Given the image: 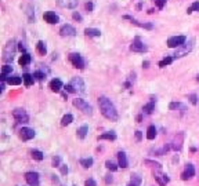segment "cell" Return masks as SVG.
Wrapping results in <instances>:
<instances>
[{"instance_id":"cell-1","label":"cell","mask_w":199,"mask_h":186,"mask_svg":"<svg viewBox=\"0 0 199 186\" xmlns=\"http://www.w3.org/2000/svg\"><path fill=\"white\" fill-rule=\"evenodd\" d=\"M98 105H100V110L104 117H106L108 120H112V122H116V120L119 119L118 110H116L114 103L111 102V99H108L106 97H100Z\"/></svg>"},{"instance_id":"cell-2","label":"cell","mask_w":199,"mask_h":186,"mask_svg":"<svg viewBox=\"0 0 199 186\" xmlns=\"http://www.w3.org/2000/svg\"><path fill=\"white\" fill-rule=\"evenodd\" d=\"M73 105H75L78 109H80L83 113H86V114H93V108H91V106L89 105V103L86 102V101H83V99H80V98L73 99Z\"/></svg>"},{"instance_id":"cell-3","label":"cell","mask_w":199,"mask_h":186,"mask_svg":"<svg viewBox=\"0 0 199 186\" xmlns=\"http://www.w3.org/2000/svg\"><path fill=\"white\" fill-rule=\"evenodd\" d=\"M187 37L185 36H171L167 39V47L170 48H179L184 43H185Z\"/></svg>"},{"instance_id":"cell-4","label":"cell","mask_w":199,"mask_h":186,"mask_svg":"<svg viewBox=\"0 0 199 186\" xmlns=\"http://www.w3.org/2000/svg\"><path fill=\"white\" fill-rule=\"evenodd\" d=\"M13 116H14V119L17 120L18 123H28L29 122V116H28V113H26L24 109H15V110L13 112Z\"/></svg>"},{"instance_id":"cell-5","label":"cell","mask_w":199,"mask_h":186,"mask_svg":"<svg viewBox=\"0 0 199 186\" xmlns=\"http://www.w3.org/2000/svg\"><path fill=\"white\" fill-rule=\"evenodd\" d=\"M69 60L72 62V65L76 68V69H83L84 68V60L82 58L80 54H71Z\"/></svg>"},{"instance_id":"cell-6","label":"cell","mask_w":199,"mask_h":186,"mask_svg":"<svg viewBox=\"0 0 199 186\" xmlns=\"http://www.w3.org/2000/svg\"><path fill=\"white\" fill-rule=\"evenodd\" d=\"M130 48H132L134 52H145L148 50L147 46L142 43L140 37H136V39L133 40V44H132V47H130Z\"/></svg>"},{"instance_id":"cell-7","label":"cell","mask_w":199,"mask_h":186,"mask_svg":"<svg viewBox=\"0 0 199 186\" xmlns=\"http://www.w3.org/2000/svg\"><path fill=\"white\" fill-rule=\"evenodd\" d=\"M35 137V131L32 128H28V127H22L19 130V138L22 141H29Z\"/></svg>"},{"instance_id":"cell-8","label":"cell","mask_w":199,"mask_h":186,"mask_svg":"<svg viewBox=\"0 0 199 186\" xmlns=\"http://www.w3.org/2000/svg\"><path fill=\"white\" fill-rule=\"evenodd\" d=\"M25 179L29 186H39V174L37 172H26Z\"/></svg>"},{"instance_id":"cell-9","label":"cell","mask_w":199,"mask_h":186,"mask_svg":"<svg viewBox=\"0 0 199 186\" xmlns=\"http://www.w3.org/2000/svg\"><path fill=\"white\" fill-rule=\"evenodd\" d=\"M43 18H44V21H46L47 23H51V25H55V23L60 22V17H58L55 13H53V11H47V13H44Z\"/></svg>"},{"instance_id":"cell-10","label":"cell","mask_w":199,"mask_h":186,"mask_svg":"<svg viewBox=\"0 0 199 186\" xmlns=\"http://www.w3.org/2000/svg\"><path fill=\"white\" fill-rule=\"evenodd\" d=\"M192 43H194V41H189L188 44H185L184 43L183 46H181V48L180 50H177L176 51V54H174V58H179V57H184V55L187 54V52H189L192 50Z\"/></svg>"},{"instance_id":"cell-11","label":"cell","mask_w":199,"mask_h":186,"mask_svg":"<svg viewBox=\"0 0 199 186\" xmlns=\"http://www.w3.org/2000/svg\"><path fill=\"white\" fill-rule=\"evenodd\" d=\"M71 84H72V87L75 88L76 91H79V93H84V83L80 77H73L72 81H71Z\"/></svg>"},{"instance_id":"cell-12","label":"cell","mask_w":199,"mask_h":186,"mask_svg":"<svg viewBox=\"0 0 199 186\" xmlns=\"http://www.w3.org/2000/svg\"><path fill=\"white\" fill-rule=\"evenodd\" d=\"M194 175H195V168H194V165H192V164H187L185 171H184V172L181 174V179L187 181V179L192 178Z\"/></svg>"},{"instance_id":"cell-13","label":"cell","mask_w":199,"mask_h":186,"mask_svg":"<svg viewBox=\"0 0 199 186\" xmlns=\"http://www.w3.org/2000/svg\"><path fill=\"white\" fill-rule=\"evenodd\" d=\"M61 36H75L76 35V29L72 25H64L60 29Z\"/></svg>"},{"instance_id":"cell-14","label":"cell","mask_w":199,"mask_h":186,"mask_svg":"<svg viewBox=\"0 0 199 186\" xmlns=\"http://www.w3.org/2000/svg\"><path fill=\"white\" fill-rule=\"evenodd\" d=\"M57 3L62 8H75L78 6L79 0H58Z\"/></svg>"},{"instance_id":"cell-15","label":"cell","mask_w":199,"mask_h":186,"mask_svg":"<svg viewBox=\"0 0 199 186\" xmlns=\"http://www.w3.org/2000/svg\"><path fill=\"white\" fill-rule=\"evenodd\" d=\"M49 87H50V90H51V91H54V93H58V91H60L61 88H62V81L60 80V79H53V80L50 81Z\"/></svg>"},{"instance_id":"cell-16","label":"cell","mask_w":199,"mask_h":186,"mask_svg":"<svg viewBox=\"0 0 199 186\" xmlns=\"http://www.w3.org/2000/svg\"><path fill=\"white\" fill-rule=\"evenodd\" d=\"M118 160H119V167L120 168H127L129 167V163H127V157L124 152H119L118 153Z\"/></svg>"},{"instance_id":"cell-17","label":"cell","mask_w":199,"mask_h":186,"mask_svg":"<svg viewBox=\"0 0 199 186\" xmlns=\"http://www.w3.org/2000/svg\"><path fill=\"white\" fill-rule=\"evenodd\" d=\"M31 55L28 54V52H24L22 55L19 57V60H18V64L21 65V66H26V65H29L31 64Z\"/></svg>"},{"instance_id":"cell-18","label":"cell","mask_w":199,"mask_h":186,"mask_svg":"<svg viewBox=\"0 0 199 186\" xmlns=\"http://www.w3.org/2000/svg\"><path fill=\"white\" fill-rule=\"evenodd\" d=\"M84 35H86V36L98 37V36H101V32L98 31V29H94V28H86L84 29Z\"/></svg>"},{"instance_id":"cell-19","label":"cell","mask_w":199,"mask_h":186,"mask_svg":"<svg viewBox=\"0 0 199 186\" xmlns=\"http://www.w3.org/2000/svg\"><path fill=\"white\" fill-rule=\"evenodd\" d=\"M22 81H24V80L19 77V76H10V77L7 79V83H8L10 85H19Z\"/></svg>"},{"instance_id":"cell-20","label":"cell","mask_w":199,"mask_h":186,"mask_svg":"<svg viewBox=\"0 0 199 186\" xmlns=\"http://www.w3.org/2000/svg\"><path fill=\"white\" fill-rule=\"evenodd\" d=\"M98 139H106V141H115L116 139V134L114 131H109V132H105V134L100 135Z\"/></svg>"},{"instance_id":"cell-21","label":"cell","mask_w":199,"mask_h":186,"mask_svg":"<svg viewBox=\"0 0 199 186\" xmlns=\"http://www.w3.org/2000/svg\"><path fill=\"white\" fill-rule=\"evenodd\" d=\"M22 80H24V83H25L26 87H29V85L33 84L35 77H33V75H29V73H25V75L22 76Z\"/></svg>"},{"instance_id":"cell-22","label":"cell","mask_w":199,"mask_h":186,"mask_svg":"<svg viewBox=\"0 0 199 186\" xmlns=\"http://www.w3.org/2000/svg\"><path fill=\"white\" fill-rule=\"evenodd\" d=\"M155 137H156V128H155V126H149L148 127V130H147V138L149 141H152V139H155Z\"/></svg>"},{"instance_id":"cell-23","label":"cell","mask_w":199,"mask_h":186,"mask_svg":"<svg viewBox=\"0 0 199 186\" xmlns=\"http://www.w3.org/2000/svg\"><path fill=\"white\" fill-rule=\"evenodd\" d=\"M142 110H144L145 114H151L154 110H155V102L151 101L149 103H147V105H145L144 108H142Z\"/></svg>"},{"instance_id":"cell-24","label":"cell","mask_w":199,"mask_h":186,"mask_svg":"<svg viewBox=\"0 0 199 186\" xmlns=\"http://www.w3.org/2000/svg\"><path fill=\"white\" fill-rule=\"evenodd\" d=\"M36 48H37V52H39L40 55H46L47 52V48H46V44H44V41H37L36 44Z\"/></svg>"},{"instance_id":"cell-25","label":"cell","mask_w":199,"mask_h":186,"mask_svg":"<svg viewBox=\"0 0 199 186\" xmlns=\"http://www.w3.org/2000/svg\"><path fill=\"white\" fill-rule=\"evenodd\" d=\"M140 185H141V176L140 175H133L127 186H140Z\"/></svg>"},{"instance_id":"cell-26","label":"cell","mask_w":199,"mask_h":186,"mask_svg":"<svg viewBox=\"0 0 199 186\" xmlns=\"http://www.w3.org/2000/svg\"><path fill=\"white\" fill-rule=\"evenodd\" d=\"M87 131H89V127L87 126H82L78 130V137L80 138V139H84L86 135H87Z\"/></svg>"},{"instance_id":"cell-27","label":"cell","mask_w":199,"mask_h":186,"mask_svg":"<svg viewBox=\"0 0 199 186\" xmlns=\"http://www.w3.org/2000/svg\"><path fill=\"white\" fill-rule=\"evenodd\" d=\"M93 159L91 157H87V159H82V160H80V165H83V167L84 168H90L91 165H93Z\"/></svg>"},{"instance_id":"cell-28","label":"cell","mask_w":199,"mask_h":186,"mask_svg":"<svg viewBox=\"0 0 199 186\" xmlns=\"http://www.w3.org/2000/svg\"><path fill=\"white\" fill-rule=\"evenodd\" d=\"M72 122H73V116H72V114L68 113V114H65V116L62 117L61 124H62V126H68V124H71Z\"/></svg>"},{"instance_id":"cell-29","label":"cell","mask_w":199,"mask_h":186,"mask_svg":"<svg viewBox=\"0 0 199 186\" xmlns=\"http://www.w3.org/2000/svg\"><path fill=\"white\" fill-rule=\"evenodd\" d=\"M32 157H33L35 160H37V161H41L43 160V157H44V155L40 152V150H32Z\"/></svg>"},{"instance_id":"cell-30","label":"cell","mask_w":199,"mask_h":186,"mask_svg":"<svg viewBox=\"0 0 199 186\" xmlns=\"http://www.w3.org/2000/svg\"><path fill=\"white\" fill-rule=\"evenodd\" d=\"M173 60H174V57H166V58H163V60L159 62V66H160V68H165L166 65H170L171 62H173Z\"/></svg>"},{"instance_id":"cell-31","label":"cell","mask_w":199,"mask_h":186,"mask_svg":"<svg viewBox=\"0 0 199 186\" xmlns=\"http://www.w3.org/2000/svg\"><path fill=\"white\" fill-rule=\"evenodd\" d=\"M105 167L108 168V170H111V171H116L118 170V165H115L111 160H106L105 161Z\"/></svg>"},{"instance_id":"cell-32","label":"cell","mask_w":199,"mask_h":186,"mask_svg":"<svg viewBox=\"0 0 199 186\" xmlns=\"http://www.w3.org/2000/svg\"><path fill=\"white\" fill-rule=\"evenodd\" d=\"M194 11H199V2H195L194 4L191 6V7L187 10V13L188 14H191V13H194Z\"/></svg>"},{"instance_id":"cell-33","label":"cell","mask_w":199,"mask_h":186,"mask_svg":"<svg viewBox=\"0 0 199 186\" xmlns=\"http://www.w3.org/2000/svg\"><path fill=\"white\" fill-rule=\"evenodd\" d=\"M11 72H13V66H10V65H4V66H3L2 75H6V76H7L8 73H11Z\"/></svg>"},{"instance_id":"cell-34","label":"cell","mask_w":199,"mask_h":186,"mask_svg":"<svg viewBox=\"0 0 199 186\" xmlns=\"http://www.w3.org/2000/svg\"><path fill=\"white\" fill-rule=\"evenodd\" d=\"M33 77L36 79V80H43V79L46 77V75H44L43 72H40V70H37V72L33 73Z\"/></svg>"},{"instance_id":"cell-35","label":"cell","mask_w":199,"mask_h":186,"mask_svg":"<svg viewBox=\"0 0 199 186\" xmlns=\"http://www.w3.org/2000/svg\"><path fill=\"white\" fill-rule=\"evenodd\" d=\"M166 2H167V0H155V4L158 6V8H163V6L166 4Z\"/></svg>"},{"instance_id":"cell-36","label":"cell","mask_w":199,"mask_h":186,"mask_svg":"<svg viewBox=\"0 0 199 186\" xmlns=\"http://www.w3.org/2000/svg\"><path fill=\"white\" fill-rule=\"evenodd\" d=\"M65 90H67L68 93H71V94L76 93V90H75V88L72 87V84H71V83H69V84H67V87H65Z\"/></svg>"},{"instance_id":"cell-37","label":"cell","mask_w":199,"mask_h":186,"mask_svg":"<svg viewBox=\"0 0 199 186\" xmlns=\"http://www.w3.org/2000/svg\"><path fill=\"white\" fill-rule=\"evenodd\" d=\"M84 186H97V184L94 179H87V181L84 182Z\"/></svg>"},{"instance_id":"cell-38","label":"cell","mask_w":199,"mask_h":186,"mask_svg":"<svg viewBox=\"0 0 199 186\" xmlns=\"http://www.w3.org/2000/svg\"><path fill=\"white\" fill-rule=\"evenodd\" d=\"M177 108H183V105H181L180 102H173L170 103V109L173 110V109H177Z\"/></svg>"},{"instance_id":"cell-39","label":"cell","mask_w":199,"mask_h":186,"mask_svg":"<svg viewBox=\"0 0 199 186\" xmlns=\"http://www.w3.org/2000/svg\"><path fill=\"white\" fill-rule=\"evenodd\" d=\"M58 164H60V157H58V156H57V157H54V159H53V165H54V167H60V165H58Z\"/></svg>"},{"instance_id":"cell-40","label":"cell","mask_w":199,"mask_h":186,"mask_svg":"<svg viewBox=\"0 0 199 186\" xmlns=\"http://www.w3.org/2000/svg\"><path fill=\"white\" fill-rule=\"evenodd\" d=\"M73 19H76V21H79V22H80L83 18H82V15H80L79 13H76V11H75V13H73Z\"/></svg>"},{"instance_id":"cell-41","label":"cell","mask_w":199,"mask_h":186,"mask_svg":"<svg viewBox=\"0 0 199 186\" xmlns=\"http://www.w3.org/2000/svg\"><path fill=\"white\" fill-rule=\"evenodd\" d=\"M154 178H155V179H156V182H158V184H159V186H166V184H165V182H163V181H162V179H160V178H159V176H158V175H155V176H154Z\"/></svg>"},{"instance_id":"cell-42","label":"cell","mask_w":199,"mask_h":186,"mask_svg":"<svg viewBox=\"0 0 199 186\" xmlns=\"http://www.w3.org/2000/svg\"><path fill=\"white\" fill-rule=\"evenodd\" d=\"M86 10H87V11H93V3H91V2L86 3Z\"/></svg>"},{"instance_id":"cell-43","label":"cell","mask_w":199,"mask_h":186,"mask_svg":"<svg viewBox=\"0 0 199 186\" xmlns=\"http://www.w3.org/2000/svg\"><path fill=\"white\" fill-rule=\"evenodd\" d=\"M189 101H191L192 103H194V105H197V95H189Z\"/></svg>"},{"instance_id":"cell-44","label":"cell","mask_w":199,"mask_h":186,"mask_svg":"<svg viewBox=\"0 0 199 186\" xmlns=\"http://www.w3.org/2000/svg\"><path fill=\"white\" fill-rule=\"evenodd\" d=\"M136 138H137V141H141V138H142L141 131H137V132H136Z\"/></svg>"},{"instance_id":"cell-45","label":"cell","mask_w":199,"mask_h":186,"mask_svg":"<svg viewBox=\"0 0 199 186\" xmlns=\"http://www.w3.org/2000/svg\"><path fill=\"white\" fill-rule=\"evenodd\" d=\"M105 182H106V184H111V182H112V176H111V175H106Z\"/></svg>"},{"instance_id":"cell-46","label":"cell","mask_w":199,"mask_h":186,"mask_svg":"<svg viewBox=\"0 0 199 186\" xmlns=\"http://www.w3.org/2000/svg\"><path fill=\"white\" fill-rule=\"evenodd\" d=\"M61 172H62V174H67V172H68V168L65 167V165H62V167H61Z\"/></svg>"},{"instance_id":"cell-47","label":"cell","mask_w":199,"mask_h":186,"mask_svg":"<svg viewBox=\"0 0 199 186\" xmlns=\"http://www.w3.org/2000/svg\"><path fill=\"white\" fill-rule=\"evenodd\" d=\"M18 48L21 50V51H25V47L22 46V43H19V46H18Z\"/></svg>"},{"instance_id":"cell-48","label":"cell","mask_w":199,"mask_h":186,"mask_svg":"<svg viewBox=\"0 0 199 186\" xmlns=\"http://www.w3.org/2000/svg\"><path fill=\"white\" fill-rule=\"evenodd\" d=\"M148 65H149V62H148V61H145L144 64H142V66H144V68H148Z\"/></svg>"},{"instance_id":"cell-49","label":"cell","mask_w":199,"mask_h":186,"mask_svg":"<svg viewBox=\"0 0 199 186\" xmlns=\"http://www.w3.org/2000/svg\"><path fill=\"white\" fill-rule=\"evenodd\" d=\"M198 80H199V76H198Z\"/></svg>"}]
</instances>
